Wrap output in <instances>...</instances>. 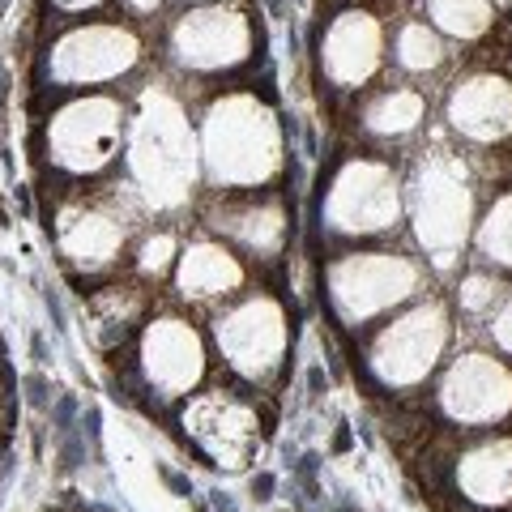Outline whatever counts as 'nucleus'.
<instances>
[{"label": "nucleus", "mask_w": 512, "mask_h": 512, "mask_svg": "<svg viewBox=\"0 0 512 512\" xmlns=\"http://www.w3.org/2000/svg\"><path fill=\"white\" fill-rule=\"evenodd\" d=\"M274 487H278L274 474H256L252 478V495H256V500H274Z\"/></svg>", "instance_id": "a211bd4d"}, {"label": "nucleus", "mask_w": 512, "mask_h": 512, "mask_svg": "<svg viewBox=\"0 0 512 512\" xmlns=\"http://www.w3.org/2000/svg\"><path fill=\"white\" fill-rule=\"evenodd\" d=\"M512 406V376L495 359L470 355L444 380V410L461 423H491Z\"/></svg>", "instance_id": "f257e3e1"}, {"label": "nucleus", "mask_w": 512, "mask_h": 512, "mask_svg": "<svg viewBox=\"0 0 512 512\" xmlns=\"http://www.w3.org/2000/svg\"><path fill=\"white\" fill-rule=\"evenodd\" d=\"M218 342L227 346V355L239 372H261L282 350V329L274 308L269 303H248L235 316L218 320Z\"/></svg>", "instance_id": "423d86ee"}, {"label": "nucleus", "mask_w": 512, "mask_h": 512, "mask_svg": "<svg viewBox=\"0 0 512 512\" xmlns=\"http://www.w3.org/2000/svg\"><path fill=\"white\" fill-rule=\"evenodd\" d=\"M167 252H171V235H158V239H150L146 248H141V269H163L167 265Z\"/></svg>", "instance_id": "f3484780"}, {"label": "nucleus", "mask_w": 512, "mask_h": 512, "mask_svg": "<svg viewBox=\"0 0 512 512\" xmlns=\"http://www.w3.org/2000/svg\"><path fill=\"white\" fill-rule=\"evenodd\" d=\"M461 483H466L470 500H512V440H495L470 453L461 466Z\"/></svg>", "instance_id": "1a4fd4ad"}, {"label": "nucleus", "mask_w": 512, "mask_h": 512, "mask_svg": "<svg viewBox=\"0 0 512 512\" xmlns=\"http://www.w3.org/2000/svg\"><path fill=\"white\" fill-rule=\"evenodd\" d=\"M444 342V320L436 308H423L406 320H397V325L380 338V350H376V367L384 372V380H419L431 359H436V350Z\"/></svg>", "instance_id": "7ed1b4c3"}, {"label": "nucleus", "mask_w": 512, "mask_h": 512, "mask_svg": "<svg viewBox=\"0 0 512 512\" xmlns=\"http://www.w3.org/2000/svg\"><path fill=\"white\" fill-rule=\"evenodd\" d=\"M453 124L478 141L504 137L512 128V90L495 77H478L453 94Z\"/></svg>", "instance_id": "6e6552de"}, {"label": "nucleus", "mask_w": 512, "mask_h": 512, "mask_svg": "<svg viewBox=\"0 0 512 512\" xmlns=\"http://www.w3.org/2000/svg\"><path fill=\"white\" fill-rule=\"evenodd\" d=\"M431 9H436V22L461 39L483 35L487 22H491L487 0H431Z\"/></svg>", "instance_id": "4468645a"}, {"label": "nucleus", "mask_w": 512, "mask_h": 512, "mask_svg": "<svg viewBox=\"0 0 512 512\" xmlns=\"http://www.w3.org/2000/svg\"><path fill=\"white\" fill-rule=\"evenodd\" d=\"M210 158H214V171L227 175V180H256V175L274 167V133H269V124H252L248 137H235L231 124L214 116Z\"/></svg>", "instance_id": "0eeeda50"}, {"label": "nucleus", "mask_w": 512, "mask_h": 512, "mask_svg": "<svg viewBox=\"0 0 512 512\" xmlns=\"http://www.w3.org/2000/svg\"><path fill=\"white\" fill-rule=\"evenodd\" d=\"M0 99H5V77H0Z\"/></svg>", "instance_id": "4be33fe9"}, {"label": "nucleus", "mask_w": 512, "mask_h": 512, "mask_svg": "<svg viewBox=\"0 0 512 512\" xmlns=\"http://www.w3.org/2000/svg\"><path fill=\"white\" fill-rule=\"evenodd\" d=\"M146 376L167 393H184L201 376V342L180 320H158L146 338Z\"/></svg>", "instance_id": "39448f33"}, {"label": "nucleus", "mask_w": 512, "mask_h": 512, "mask_svg": "<svg viewBox=\"0 0 512 512\" xmlns=\"http://www.w3.org/2000/svg\"><path fill=\"white\" fill-rule=\"evenodd\" d=\"M244 47V30L222 13H201L197 22H188L180 30V52L192 64H218V60H235Z\"/></svg>", "instance_id": "9d476101"}, {"label": "nucleus", "mask_w": 512, "mask_h": 512, "mask_svg": "<svg viewBox=\"0 0 512 512\" xmlns=\"http://www.w3.org/2000/svg\"><path fill=\"white\" fill-rule=\"evenodd\" d=\"M111 146H116V107L107 99L77 103L56 124V158L73 171L107 163Z\"/></svg>", "instance_id": "f03ea898"}, {"label": "nucleus", "mask_w": 512, "mask_h": 512, "mask_svg": "<svg viewBox=\"0 0 512 512\" xmlns=\"http://www.w3.org/2000/svg\"><path fill=\"white\" fill-rule=\"evenodd\" d=\"M419 120H423V99L410 90L384 94V99L367 111V124H372L376 133H410Z\"/></svg>", "instance_id": "ddd939ff"}, {"label": "nucleus", "mask_w": 512, "mask_h": 512, "mask_svg": "<svg viewBox=\"0 0 512 512\" xmlns=\"http://www.w3.org/2000/svg\"><path fill=\"white\" fill-rule=\"evenodd\" d=\"M495 333H500V342L512 350V303H508V308H504V316L500 320H495Z\"/></svg>", "instance_id": "6ab92c4d"}, {"label": "nucleus", "mask_w": 512, "mask_h": 512, "mask_svg": "<svg viewBox=\"0 0 512 512\" xmlns=\"http://www.w3.org/2000/svg\"><path fill=\"white\" fill-rule=\"evenodd\" d=\"M333 73L342 77V82H359L363 73H372L376 64V30L367 22H350L342 26L338 35H333Z\"/></svg>", "instance_id": "f8f14e48"}, {"label": "nucleus", "mask_w": 512, "mask_h": 512, "mask_svg": "<svg viewBox=\"0 0 512 512\" xmlns=\"http://www.w3.org/2000/svg\"><path fill=\"white\" fill-rule=\"evenodd\" d=\"M235 282H239V265L218 248H192L180 265L184 295H222Z\"/></svg>", "instance_id": "9b49d317"}, {"label": "nucleus", "mask_w": 512, "mask_h": 512, "mask_svg": "<svg viewBox=\"0 0 512 512\" xmlns=\"http://www.w3.org/2000/svg\"><path fill=\"white\" fill-rule=\"evenodd\" d=\"M210 508H214V512H239L227 491H210Z\"/></svg>", "instance_id": "412c9836"}, {"label": "nucleus", "mask_w": 512, "mask_h": 512, "mask_svg": "<svg viewBox=\"0 0 512 512\" xmlns=\"http://www.w3.org/2000/svg\"><path fill=\"white\" fill-rule=\"evenodd\" d=\"M163 478L171 483V491H175V495H192V483H188L184 474H175V470H167V466H163Z\"/></svg>", "instance_id": "aec40b11"}, {"label": "nucleus", "mask_w": 512, "mask_h": 512, "mask_svg": "<svg viewBox=\"0 0 512 512\" xmlns=\"http://www.w3.org/2000/svg\"><path fill=\"white\" fill-rule=\"evenodd\" d=\"M137 5H154V0H137Z\"/></svg>", "instance_id": "5701e85b"}, {"label": "nucleus", "mask_w": 512, "mask_h": 512, "mask_svg": "<svg viewBox=\"0 0 512 512\" xmlns=\"http://www.w3.org/2000/svg\"><path fill=\"white\" fill-rule=\"evenodd\" d=\"M483 248H487V252H495L500 261H508V265H512V197L500 205V210L491 214L487 235H483Z\"/></svg>", "instance_id": "dca6fc26"}, {"label": "nucleus", "mask_w": 512, "mask_h": 512, "mask_svg": "<svg viewBox=\"0 0 512 512\" xmlns=\"http://www.w3.org/2000/svg\"><path fill=\"white\" fill-rule=\"evenodd\" d=\"M414 282V269L406 261H393V256H359V261H346L338 269V299L350 303V312H376L389 299H402Z\"/></svg>", "instance_id": "20e7f679"}, {"label": "nucleus", "mask_w": 512, "mask_h": 512, "mask_svg": "<svg viewBox=\"0 0 512 512\" xmlns=\"http://www.w3.org/2000/svg\"><path fill=\"white\" fill-rule=\"evenodd\" d=\"M402 64L406 69H431V64L440 60V43H436V35H431L427 26H410V30H402Z\"/></svg>", "instance_id": "2eb2a0df"}]
</instances>
